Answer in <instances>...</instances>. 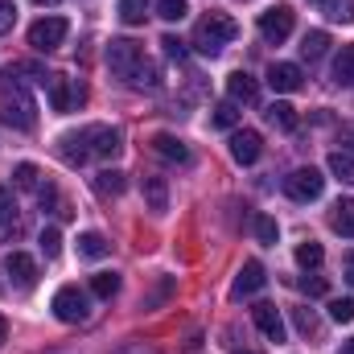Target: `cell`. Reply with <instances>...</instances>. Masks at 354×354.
<instances>
[{"instance_id": "obj_1", "label": "cell", "mask_w": 354, "mask_h": 354, "mask_svg": "<svg viewBox=\"0 0 354 354\" xmlns=\"http://www.w3.org/2000/svg\"><path fill=\"white\" fill-rule=\"evenodd\" d=\"M58 153L75 169L87 165L91 157H115L120 153V128H111V124H87L79 132H66V136H58Z\"/></svg>"}, {"instance_id": "obj_2", "label": "cell", "mask_w": 354, "mask_h": 354, "mask_svg": "<svg viewBox=\"0 0 354 354\" xmlns=\"http://www.w3.org/2000/svg\"><path fill=\"white\" fill-rule=\"evenodd\" d=\"M0 120L8 128H17V132H33L37 103H33V95H29V87L21 79H8L4 75V83H0Z\"/></svg>"}, {"instance_id": "obj_3", "label": "cell", "mask_w": 354, "mask_h": 354, "mask_svg": "<svg viewBox=\"0 0 354 354\" xmlns=\"http://www.w3.org/2000/svg\"><path fill=\"white\" fill-rule=\"evenodd\" d=\"M235 37H239V25H235L227 12H206V17L198 21V29H194V50L206 54V58H218L223 46H231Z\"/></svg>"}, {"instance_id": "obj_4", "label": "cell", "mask_w": 354, "mask_h": 354, "mask_svg": "<svg viewBox=\"0 0 354 354\" xmlns=\"http://www.w3.org/2000/svg\"><path fill=\"white\" fill-rule=\"evenodd\" d=\"M107 66H111V75H120V79L132 83V75L145 66V46L132 41V37H115L107 46Z\"/></svg>"}, {"instance_id": "obj_5", "label": "cell", "mask_w": 354, "mask_h": 354, "mask_svg": "<svg viewBox=\"0 0 354 354\" xmlns=\"http://www.w3.org/2000/svg\"><path fill=\"white\" fill-rule=\"evenodd\" d=\"M54 317H58V322H71V326L87 322L91 317V297L79 284H62V288L54 292Z\"/></svg>"}, {"instance_id": "obj_6", "label": "cell", "mask_w": 354, "mask_h": 354, "mask_svg": "<svg viewBox=\"0 0 354 354\" xmlns=\"http://www.w3.org/2000/svg\"><path fill=\"white\" fill-rule=\"evenodd\" d=\"M50 107L58 111V115H66V111H79L83 103H87V87L79 83V79H66V75H50Z\"/></svg>"}, {"instance_id": "obj_7", "label": "cell", "mask_w": 354, "mask_h": 354, "mask_svg": "<svg viewBox=\"0 0 354 354\" xmlns=\"http://www.w3.org/2000/svg\"><path fill=\"white\" fill-rule=\"evenodd\" d=\"M66 33H71V21L66 17H41V21L29 25V46L41 50V54H50V50H58L66 41Z\"/></svg>"}, {"instance_id": "obj_8", "label": "cell", "mask_w": 354, "mask_h": 354, "mask_svg": "<svg viewBox=\"0 0 354 354\" xmlns=\"http://www.w3.org/2000/svg\"><path fill=\"white\" fill-rule=\"evenodd\" d=\"M322 189H326V177L317 174L313 165L292 169V174L284 177V194H288L292 202H317V198H322Z\"/></svg>"}, {"instance_id": "obj_9", "label": "cell", "mask_w": 354, "mask_h": 354, "mask_svg": "<svg viewBox=\"0 0 354 354\" xmlns=\"http://www.w3.org/2000/svg\"><path fill=\"white\" fill-rule=\"evenodd\" d=\"M292 25H297V12L288 4H272L268 12H260V37H264L268 46H280L292 33Z\"/></svg>"}, {"instance_id": "obj_10", "label": "cell", "mask_w": 354, "mask_h": 354, "mask_svg": "<svg viewBox=\"0 0 354 354\" xmlns=\"http://www.w3.org/2000/svg\"><path fill=\"white\" fill-rule=\"evenodd\" d=\"M260 153H264V140H260L256 128H235V132H231V157H235L239 165H256Z\"/></svg>"}, {"instance_id": "obj_11", "label": "cell", "mask_w": 354, "mask_h": 354, "mask_svg": "<svg viewBox=\"0 0 354 354\" xmlns=\"http://www.w3.org/2000/svg\"><path fill=\"white\" fill-rule=\"evenodd\" d=\"M252 322L260 326V334H264L268 342H284V317H280V309L276 305H268V301H260L256 309H252Z\"/></svg>"}, {"instance_id": "obj_12", "label": "cell", "mask_w": 354, "mask_h": 354, "mask_svg": "<svg viewBox=\"0 0 354 354\" xmlns=\"http://www.w3.org/2000/svg\"><path fill=\"white\" fill-rule=\"evenodd\" d=\"M264 264L260 260H248V264L239 268V276H235V284H231V297L235 301H243V297H252V292H260L264 288Z\"/></svg>"}, {"instance_id": "obj_13", "label": "cell", "mask_w": 354, "mask_h": 354, "mask_svg": "<svg viewBox=\"0 0 354 354\" xmlns=\"http://www.w3.org/2000/svg\"><path fill=\"white\" fill-rule=\"evenodd\" d=\"M4 272H8V280H12L17 288H33V284H37V264H33V256H25V252H8Z\"/></svg>"}, {"instance_id": "obj_14", "label": "cell", "mask_w": 354, "mask_h": 354, "mask_svg": "<svg viewBox=\"0 0 354 354\" xmlns=\"http://www.w3.org/2000/svg\"><path fill=\"white\" fill-rule=\"evenodd\" d=\"M301 83L305 79H301V66L297 62H272L268 66V87L272 91H284L288 95V91H301Z\"/></svg>"}, {"instance_id": "obj_15", "label": "cell", "mask_w": 354, "mask_h": 354, "mask_svg": "<svg viewBox=\"0 0 354 354\" xmlns=\"http://www.w3.org/2000/svg\"><path fill=\"white\" fill-rule=\"evenodd\" d=\"M153 153L165 157V161H177V165H189V145L177 140V136H169V132H157V136H153Z\"/></svg>"}, {"instance_id": "obj_16", "label": "cell", "mask_w": 354, "mask_h": 354, "mask_svg": "<svg viewBox=\"0 0 354 354\" xmlns=\"http://www.w3.org/2000/svg\"><path fill=\"white\" fill-rule=\"evenodd\" d=\"M227 95H231V103H256V99H260V83H256L248 71H235V75L227 79Z\"/></svg>"}, {"instance_id": "obj_17", "label": "cell", "mask_w": 354, "mask_h": 354, "mask_svg": "<svg viewBox=\"0 0 354 354\" xmlns=\"http://www.w3.org/2000/svg\"><path fill=\"white\" fill-rule=\"evenodd\" d=\"M330 227H334L338 235H346V239H354V198H338V202H334Z\"/></svg>"}, {"instance_id": "obj_18", "label": "cell", "mask_w": 354, "mask_h": 354, "mask_svg": "<svg viewBox=\"0 0 354 354\" xmlns=\"http://www.w3.org/2000/svg\"><path fill=\"white\" fill-rule=\"evenodd\" d=\"M79 256H83V260H103V256H111V243H107L99 231H83V235H79Z\"/></svg>"}, {"instance_id": "obj_19", "label": "cell", "mask_w": 354, "mask_h": 354, "mask_svg": "<svg viewBox=\"0 0 354 354\" xmlns=\"http://www.w3.org/2000/svg\"><path fill=\"white\" fill-rule=\"evenodd\" d=\"M239 120H243V111H239V103H231V99H227V103H218V107L210 111V124H214V128H223V132H235V128H239Z\"/></svg>"}, {"instance_id": "obj_20", "label": "cell", "mask_w": 354, "mask_h": 354, "mask_svg": "<svg viewBox=\"0 0 354 354\" xmlns=\"http://www.w3.org/2000/svg\"><path fill=\"white\" fill-rule=\"evenodd\" d=\"M326 46H330V33H326V29H313V33L301 37V58H305V62H317V58L326 54Z\"/></svg>"}, {"instance_id": "obj_21", "label": "cell", "mask_w": 354, "mask_h": 354, "mask_svg": "<svg viewBox=\"0 0 354 354\" xmlns=\"http://www.w3.org/2000/svg\"><path fill=\"white\" fill-rule=\"evenodd\" d=\"M145 202H149V210H169V189H165V181L161 177H145Z\"/></svg>"}, {"instance_id": "obj_22", "label": "cell", "mask_w": 354, "mask_h": 354, "mask_svg": "<svg viewBox=\"0 0 354 354\" xmlns=\"http://www.w3.org/2000/svg\"><path fill=\"white\" fill-rule=\"evenodd\" d=\"M124 174L120 169H99L95 174V194H103V198H115V194H124Z\"/></svg>"}, {"instance_id": "obj_23", "label": "cell", "mask_w": 354, "mask_h": 354, "mask_svg": "<svg viewBox=\"0 0 354 354\" xmlns=\"http://www.w3.org/2000/svg\"><path fill=\"white\" fill-rule=\"evenodd\" d=\"M334 83L338 87H354V46H342V54L334 58Z\"/></svg>"}, {"instance_id": "obj_24", "label": "cell", "mask_w": 354, "mask_h": 354, "mask_svg": "<svg viewBox=\"0 0 354 354\" xmlns=\"http://www.w3.org/2000/svg\"><path fill=\"white\" fill-rule=\"evenodd\" d=\"M268 120H272V128H280V132H297V107H292V103H272V107H268Z\"/></svg>"}, {"instance_id": "obj_25", "label": "cell", "mask_w": 354, "mask_h": 354, "mask_svg": "<svg viewBox=\"0 0 354 354\" xmlns=\"http://www.w3.org/2000/svg\"><path fill=\"white\" fill-rule=\"evenodd\" d=\"M91 292H95L99 301H111V297L120 292V276H115V272H95V276H91Z\"/></svg>"}, {"instance_id": "obj_26", "label": "cell", "mask_w": 354, "mask_h": 354, "mask_svg": "<svg viewBox=\"0 0 354 354\" xmlns=\"http://www.w3.org/2000/svg\"><path fill=\"white\" fill-rule=\"evenodd\" d=\"M317 8H322L330 21H342V25L354 21V0H317Z\"/></svg>"}, {"instance_id": "obj_27", "label": "cell", "mask_w": 354, "mask_h": 354, "mask_svg": "<svg viewBox=\"0 0 354 354\" xmlns=\"http://www.w3.org/2000/svg\"><path fill=\"white\" fill-rule=\"evenodd\" d=\"M330 174L338 177V181H346V185H354V153H330Z\"/></svg>"}, {"instance_id": "obj_28", "label": "cell", "mask_w": 354, "mask_h": 354, "mask_svg": "<svg viewBox=\"0 0 354 354\" xmlns=\"http://www.w3.org/2000/svg\"><path fill=\"white\" fill-rule=\"evenodd\" d=\"M149 17V0H120V21L124 25H140Z\"/></svg>"}, {"instance_id": "obj_29", "label": "cell", "mask_w": 354, "mask_h": 354, "mask_svg": "<svg viewBox=\"0 0 354 354\" xmlns=\"http://www.w3.org/2000/svg\"><path fill=\"white\" fill-rule=\"evenodd\" d=\"M8 227H17V198L8 185H0V231H8Z\"/></svg>"}, {"instance_id": "obj_30", "label": "cell", "mask_w": 354, "mask_h": 354, "mask_svg": "<svg viewBox=\"0 0 354 354\" xmlns=\"http://www.w3.org/2000/svg\"><path fill=\"white\" fill-rule=\"evenodd\" d=\"M185 12H189V0H157V17L161 21H185Z\"/></svg>"}, {"instance_id": "obj_31", "label": "cell", "mask_w": 354, "mask_h": 354, "mask_svg": "<svg viewBox=\"0 0 354 354\" xmlns=\"http://www.w3.org/2000/svg\"><path fill=\"white\" fill-rule=\"evenodd\" d=\"M12 181H17L21 189H37V185H41V174H37V165H29V161H21V165L12 169Z\"/></svg>"}, {"instance_id": "obj_32", "label": "cell", "mask_w": 354, "mask_h": 354, "mask_svg": "<svg viewBox=\"0 0 354 354\" xmlns=\"http://www.w3.org/2000/svg\"><path fill=\"white\" fill-rule=\"evenodd\" d=\"M322 260H326L322 243H313V239H309V243H301V248H297V264H301V268H317Z\"/></svg>"}, {"instance_id": "obj_33", "label": "cell", "mask_w": 354, "mask_h": 354, "mask_svg": "<svg viewBox=\"0 0 354 354\" xmlns=\"http://www.w3.org/2000/svg\"><path fill=\"white\" fill-rule=\"evenodd\" d=\"M37 243H41V252H46V260H58V256H62V235H58V227H46Z\"/></svg>"}, {"instance_id": "obj_34", "label": "cell", "mask_w": 354, "mask_h": 354, "mask_svg": "<svg viewBox=\"0 0 354 354\" xmlns=\"http://www.w3.org/2000/svg\"><path fill=\"white\" fill-rule=\"evenodd\" d=\"M256 239H260V243H276V239H280V227H276L272 214H256Z\"/></svg>"}, {"instance_id": "obj_35", "label": "cell", "mask_w": 354, "mask_h": 354, "mask_svg": "<svg viewBox=\"0 0 354 354\" xmlns=\"http://www.w3.org/2000/svg\"><path fill=\"white\" fill-rule=\"evenodd\" d=\"M330 317H334V322H342V326H346V322H354V301H351V297L330 301Z\"/></svg>"}, {"instance_id": "obj_36", "label": "cell", "mask_w": 354, "mask_h": 354, "mask_svg": "<svg viewBox=\"0 0 354 354\" xmlns=\"http://www.w3.org/2000/svg\"><path fill=\"white\" fill-rule=\"evenodd\" d=\"M157 83H161V79H157V66H153V62L145 58V66H140V71L132 75V87H157Z\"/></svg>"}, {"instance_id": "obj_37", "label": "cell", "mask_w": 354, "mask_h": 354, "mask_svg": "<svg viewBox=\"0 0 354 354\" xmlns=\"http://www.w3.org/2000/svg\"><path fill=\"white\" fill-rule=\"evenodd\" d=\"M297 288H301V292H309V297H326V292H330V284H326L322 276H301V280H297Z\"/></svg>"}, {"instance_id": "obj_38", "label": "cell", "mask_w": 354, "mask_h": 354, "mask_svg": "<svg viewBox=\"0 0 354 354\" xmlns=\"http://www.w3.org/2000/svg\"><path fill=\"white\" fill-rule=\"evenodd\" d=\"M292 322H297V330L309 338V334H317V317H313V309H292Z\"/></svg>"}, {"instance_id": "obj_39", "label": "cell", "mask_w": 354, "mask_h": 354, "mask_svg": "<svg viewBox=\"0 0 354 354\" xmlns=\"http://www.w3.org/2000/svg\"><path fill=\"white\" fill-rule=\"evenodd\" d=\"M17 25V4L12 0H0V33H8Z\"/></svg>"}, {"instance_id": "obj_40", "label": "cell", "mask_w": 354, "mask_h": 354, "mask_svg": "<svg viewBox=\"0 0 354 354\" xmlns=\"http://www.w3.org/2000/svg\"><path fill=\"white\" fill-rule=\"evenodd\" d=\"M338 145H342V153H354V124L338 128Z\"/></svg>"}, {"instance_id": "obj_41", "label": "cell", "mask_w": 354, "mask_h": 354, "mask_svg": "<svg viewBox=\"0 0 354 354\" xmlns=\"http://www.w3.org/2000/svg\"><path fill=\"white\" fill-rule=\"evenodd\" d=\"M169 288H174V280H169V276H165V280H161V288H157V292H153V297H149V301H145V309H153V305H157V301H165V297H169Z\"/></svg>"}, {"instance_id": "obj_42", "label": "cell", "mask_w": 354, "mask_h": 354, "mask_svg": "<svg viewBox=\"0 0 354 354\" xmlns=\"http://www.w3.org/2000/svg\"><path fill=\"white\" fill-rule=\"evenodd\" d=\"M161 46H165V54H169V58H177V62H181V58H185V46H181V41H177V37H165V41H161Z\"/></svg>"}, {"instance_id": "obj_43", "label": "cell", "mask_w": 354, "mask_h": 354, "mask_svg": "<svg viewBox=\"0 0 354 354\" xmlns=\"http://www.w3.org/2000/svg\"><path fill=\"white\" fill-rule=\"evenodd\" d=\"M115 354H153V346H145V342H128V346H120Z\"/></svg>"}, {"instance_id": "obj_44", "label": "cell", "mask_w": 354, "mask_h": 354, "mask_svg": "<svg viewBox=\"0 0 354 354\" xmlns=\"http://www.w3.org/2000/svg\"><path fill=\"white\" fill-rule=\"evenodd\" d=\"M346 280H351V284H354V252H351V256H346Z\"/></svg>"}, {"instance_id": "obj_45", "label": "cell", "mask_w": 354, "mask_h": 354, "mask_svg": "<svg viewBox=\"0 0 354 354\" xmlns=\"http://www.w3.org/2000/svg\"><path fill=\"white\" fill-rule=\"evenodd\" d=\"M338 354H354V338H346V342L338 346Z\"/></svg>"}, {"instance_id": "obj_46", "label": "cell", "mask_w": 354, "mask_h": 354, "mask_svg": "<svg viewBox=\"0 0 354 354\" xmlns=\"http://www.w3.org/2000/svg\"><path fill=\"white\" fill-rule=\"evenodd\" d=\"M4 334H8V326H4V317H0V346H4Z\"/></svg>"}, {"instance_id": "obj_47", "label": "cell", "mask_w": 354, "mask_h": 354, "mask_svg": "<svg viewBox=\"0 0 354 354\" xmlns=\"http://www.w3.org/2000/svg\"><path fill=\"white\" fill-rule=\"evenodd\" d=\"M33 4H62V0H33Z\"/></svg>"}, {"instance_id": "obj_48", "label": "cell", "mask_w": 354, "mask_h": 354, "mask_svg": "<svg viewBox=\"0 0 354 354\" xmlns=\"http://www.w3.org/2000/svg\"><path fill=\"white\" fill-rule=\"evenodd\" d=\"M235 354H256V351H235Z\"/></svg>"}]
</instances>
